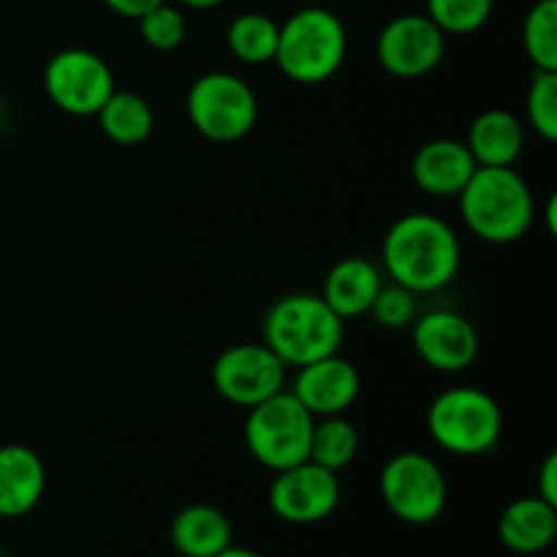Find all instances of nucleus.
<instances>
[{
	"mask_svg": "<svg viewBox=\"0 0 557 557\" xmlns=\"http://www.w3.org/2000/svg\"><path fill=\"white\" fill-rule=\"evenodd\" d=\"M381 259L386 277L419 297L455 283L462 264V245L444 218L408 212L384 234Z\"/></svg>",
	"mask_w": 557,
	"mask_h": 557,
	"instance_id": "nucleus-1",
	"label": "nucleus"
},
{
	"mask_svg": "<svg viewBox=\"0 0 557 557\" xmlns=\"http://www.w3.org/2000/svg\"><path fill=\"white\" fill-rule=\"evenodd\" d=\"M462 223L490 245H511L531 232L536 201L515 166H479L457 196Z\"/></svg>",
	"mask_w": 557,
	"mask_h": 557,
	"instance_id": "nucleus-2",
	"label": "nucleus"
},
{
	"mask_svg": "<svg viewBox=\"0 0 557 557\" xmlns=\"http://www.w3.org/2000/svg\"><path fill=\"white\" fill-rule=\"evenodd\" d=\"M264 346L286 368L324 359L341 351L346 321L324 302L321 294H286L264 315Z\"/></svg>",
	"mask_w": 557,
	"mask_h": 557,
	"instance_id": "nucleus-3",
	"label": "nucleus"
},
{
	"mask_svg": "<svg viewBox=\"0 0 557 557\" xmlns=\"http://www.w3.org/2000/svg\"><path fill=\"white\" fill-rule=\"evenodd\" d=\"M346 54L348 33L341 16L324 5H305L281 25L272 63L297 85H324L343 69Z\"/></svg>",
	"mask_w": 557,
	"mask_h": 557,
	"instance_id": "nucleus-4",
	"label": "nucleus"
},
{
	"mask_svg": "<svg viewBox=\"0 0 557 557\" xmlns=\"http://www.w3.org/2000/svg\"><path fill=\"white\" fill-rule=\"evenodd\" d=\"M430 438L457 457L490 455L504 435V411L479 386H451L428 408Z\"/></svg>",
	"mask_w": 557,
	"mask_h": 557,
	"instance_id": "nucleus-5",
	"label": "nucleus"
},
{
	"mask_svg": "<svg viewBox=\"0 0 557 557\" xmlns=\"http://www.w3.org/2000/svg\"><path fill=\"white\" fill-rule=\"evenodd\" d=\"M315 419L288 389L277 392L270 400L248 408L245 417V446L250 457L267 471L277 473L299 466L310 455V435Z\"/></svg>",
	"mask_w": 557,
	"mask_h": 557,
	"instance_id": "nucleus-6",
	"label": "nucleus"
},
{
	"mask_svg": "<svg viewBox=\"0 0 557 557\" xmlns=\"http://www.w3.org/2000/svg\"><path fill=\"white\" fill-rule=\"evenodd\" d=\"M185 112H188L190 125L205 139L232 145L256 128L259 96L243 76L228 74V71H210L188 87Z\"/></svg>",
	"mask_w": 557,
	"mask_h": 557,
	"instance_id": "nucleus-7",
	"label": "nucleus"
},
{
	"mask_svg": "<svg viewBox=\"0 0 557 557\" xmlns=\"http://www.w3.org/2000/svg\"><path fill=\"white\" fill-rule=\"evenodd\" d=\"M381 498L386 509L408 525H430L449 500L444 471L424 451H400L381 468Z\"/></svg>",
	"mask_w": 557,
	"mask_h": 557,
	"instance_id": "nucleus-8",
	"label": "nucleus"
},
{
	"mask_svg": "<svg viewBox=\"0 0 557 557\" xmlns=\"http://www.w3.org/2000/svg\"><path fill=\"white\" fill-rule=\"evenodd\" d=\"M47 98L65 114L96 117L117 87L107 60L92 49L69 47L49 58L44 69Z\"/></svg>",
	"mask_w": 557,
	"mask_h": 557,
	"instance_id": "nucleus-9",
	"label": "nucleus"
},
{
	"mask_svg": "<svg viewBox=\"0 0 557 557\" xmlns=\"http://www.w3.org/2000/svg\"><path fill=\"white\" fill-rule=\"evenodd\" d=\"M286 370L264 343H237L212 364V386L232 406L253 408L286 389Z\"/></svg>",
	"mask_w": 557,
	"mask_h": 557,
	"instance_id": "nucleus-10",
	"label": "nucleus"
},
{
	"mask_svg": "<svg viewBox=\"0 0 557 557\" xmlns=\"http://www.w3.org/2000/svg\"><path fill=\"white\" fill-rule=\"evenodd\" d=\"M446 38L428 14H397L375 38V60L397 79H419L441 65Z\"/></svg>",
	"mask_w": 557,
	"mask_h": 557,
	"instance_id": "nucleus-11",
	"label": "nucleus"
},
{
	"mask_svg": "<svg viewBox=\"0 0 557 557\" xmlns=\"http://www.w3.org/2000/svg\"><path fill=\"white\" fill-rule=\"evenodd\" d=\"M341 506L337 473L305 460L277 471L270 484V509L292 525H313L335 515Z\"/></svg>",
	"mask_w": 557,
	"mask_h": 557,
	"instance_id": "nucleus-12",
	"label": "nucleus"
},
{
	"mask_svg": "<svg viewBox=\"0 0 557 557\" xmlns=\"http://www.w3.org/2000/svg\"><path fill=\"white\" fill-rule=\"evenodd\" d=\"M411 341L419 359L438 373H462L479 359V332L455 310H430L413 319Z\"/></svg>",
	"mask_w": 557,
	"mask_h": 557,
	"instance_id": "nucleus-13",
	"label": "nucleus"
},
{
	"mask_svg": "<svg viewBox=\"0 0 557 557\" xmlns=\"http://www.w3.org/2000/svg\"><path fill=\"white\" fill-rule=\"evenodd\" d=\"M362 392L359 370L341 354H330L324 359L297 368L292 395L308 408L313 419L341 417L357 403Z\"/></svg>",
	"mask_w": 557,
	"mask_h": 557,
	"instance_id": "nucleus-14",
	"label": "nucleus"
},
{
	"mask_svg": "<svg viewBox=\"0 0 557 557\" xmlns=\"http://www.w3.org/2000/svg\"><path fill=\"white\" fill-rule=\"evenodd\" d=\"M476 169L466 141L433 139L424 141L413 156L411 177L422 194L435 196V199H451V196L457 199Z\"/></svg>",
	"mask_w": 557,
	"mask_h": 557,
	"instance_id": "nucleus-15",
	"label": "nucleus"
},
{
	"mask_svg": "<svg viewBox=\"0 0 557 557\" xmlns=\"http://www.w3.org/2000/svg\"><path fill=\"white\" fill-rule=\"evenodd\" d=\"M47 490L44 460L25 444L0 446V517L20 520L30 515Z\"/></svg>",
	"mask_w": 557,
	"mask_h": 557,
	"instance_id": "nucleus-16",
	"label": "nucleus"
},
{
	"mask_svg": "<svg viewBox=\"0 0 557 557\" xmlns=\"http://www.w3.org/2000/svg\"><path fill=\"white\" fill-rule=\"evenodd\" d=\"M381 286H384V275L373 261L362 256H348L326 272L321 297L343 321H348L370 313V305Z\"/></svg>",
	"mask_w": 557,
	"mask_h": 557,
	"instance_id": "nucleus-17",
	"label": "nucleus"
},
{
	"mask_svg": "<svg viewBox=\"0 0 557 557\" xmlns=\"http://www.w3.org/2000/svg\"><path fill=\"white\" fill-rule=\"evenodd\" d=\"M466 145L476 166H515L525 150V123L509 109H487L471 123Z\"/></svg>",
	"mask_w": 557,
	"mask_h": 557,
	"instance_id": "nucleus-18",
	"label": "nucleus"
},
{
	"mask_svg": "<svg viewBox=\"0 0 557 557\" xmlns=\"http://www.w3.org/2000/svg\"><path fill=\"white\" fill-rule=\"evenodd\" d=\"M500 542L517 555H539L557 539V506L539 495L511 500L500 515Z\"/></svg>",
	"mask_w": 557,
	"mask_h": 557,
	"instance_id": "nucleus-19",
	"label": "nucleus"
},
{
	"mask_svg": "<svg viewBox=\"0 0 557 557\" xmlns=\"http://www.w3.org/2000/svg\"><path fill=\"white\" fill-rule=\"evenodd\" d=\"M172 547L183 557H215L234 544V528L218 506H185L169 528Z\"/></svg>",
	"mask_w": 557,
	"mask_h": 557,
	"instance_id": "nucleus-20",
	"label": "nucleus"
},
{
	"mask_svg": "<svg viewBox=\"0 0 557 557\" xmlns=\"http://www.w3.org/2000/svg\"><path fill=\"white\" fill-rule=\"evenodd\" d=\"M103 136L120 147H136L150 139L156 128V114L145 96L134 90H114L101 112L96 114Z\"/></svg>",
	"mask_w": 557,
	"mask_h": 557,
	"instance_id": "nucleus-21",
	"label": "nucleus"
},
{
	"mask_svg": "<svg viewBox=\"0 0 557 557\" xmlns=\"http://www.w3.org/2000/svg\"><path fill=\"white\" fill-rule=\"evenodd\" d=\"M277 33H281V25L272 16L261 14V11H245V14L234 16L228 25L226 47L239 63L267 65L275 60Z\"/></svg>",
	"mask_w": 557,
	"mask_h": 557,
	"instance_id": "nucleus-22",
	"label": "nucleus"
},
{
	"mask_svg": "<svg viewBox=\"0 0 557 557\" xmlns=\"http://www.w3.org/2000/svg\"><path fill=\"white\" fill-rule=\"evenodd\" d=\"M357 451L359 430L351 419H346V413L315 419L313 435H310V462H315V466L326 468L332 473H341L343 468L351 466Z\"/></svg>",
	"mask_w": 557,
	"mask_h": 557,
	"instance_id": "nucleus-23",
	"label": "nucleus"
},
{
	"mask_svg": "<svg viewBox=\"0 0 557 557\" xmlns=\"http://www.w3.org/2000/svg\"><path fill=\"white\" fill-rule=\"evenodd\" d=\"M522 49L533 71H557V0H536L522 22Z\"/></svg>",
	"mask_w": 557,
	"mask_h": 557,
	"instance_id": "nucleus-24",
	"label": "nucleus"
},
{
	"mask_svg": "<svg viewBox=\"0 0 557 557\" xmlns=\"http://www.w3.org/2000/svg\"><path fill=\"white\" fill-rule=\"evenodd\" d=\"M495 0H428L424 14L446 33V36H471L490 22Z\"/></svg>",
	"mask_w": 557,
	"mask_h": 557,
	"instance_id": "nucleus-25",
	"label": "nucleus"
},
{
	"mask_svg": "<svg viewBox=\"0 0 557 557\" xmlns=\"http://www.w3.org/2000/svg\"><path fill=\"white\" fill-rule=\"evenodd\" d=\"M136 22H139L141 41L156 52H174L188 38V20H185L183 9L172 5L169 0L158 3Z\"/></svg>",
	"mask_w": 557,
	"mask_h": 557,
	"instance_id": "nucleus-26",
	"label": "nucleus"
},
{
	"mask_svg": "<svg viewBox=\"0 0 557 557\" xmlns=\"http://www.w3.org/2000/svg\"><path fill=\"white\" fill-rule=\"evenodd\" d=\"M525 117L528 125L553 145L557 139V71H533L525 96Z\"/></svg>",
	"mask_w": 557,
	"mask_h": 557,
	"instance_id": "nucleus-27",
	"label": "nucleus"
},
{
	"mask_svg": "<svg viewBox=\"0 0 557 557\" xmlns=\"http://www.w3.org/2000/svg\"><path fill=\"white\" fill-rule=\"evenodd\" d=\"M373 321L384 330H406L413 324V319L419 315L417 294L408 292V288L397 286V283H384L381 292L375 294L373 305H370V313Z\"/></svg>",
	"mask_w": 557,
	"mask_h": 557,
	"instance_id": "nucleus-28",
	"label": "nucleus"
},
{
	"mask_svg": "<svg viewBox=\"0 0 557 557\" xmlns=\"http://www.w3.org/2000/svg\"><path fill=\"white\" fill-rule=\"evenodd\" d=\"M536 495H539V498L547 500V504L557 506V455H555V451H549L547 460L542 462V471H539Z\"/></svg>",
	"mask_w": 557,
	"mask_h": 557,
	"instance_id": "nucleus-29",
	"label": "nucleus"
},
{
	"mask_svg": "<svg viewBox=\"0 0 557 557\" xmlns=\"http://www.w3.org/2000/svg\"><path fill=\"white\" fill-rule=\"evenodd\" d=\"M109 11H114L117 16H125V20H139L141 14H147L150 9H156L163 0H101Z\"/></svg>",
	"mask_w": 557,
	"mask_h": 557,
	"instance_id": "nucleus-30",
	"label": "nucleus"
},
{
	"mask_svg": "<svg viewBox=\"0 0 557 557\" xmlns=\"http://www.w3.org/2000/svg\"><path fill=\"white\" fill-rule=\"evenodd\" d=\"M228 3V0H180V5H185V9H194V11H210V9H218V5Z\"/></svg>",
	"mask_w": 557,
	"mask_h": 557,
	"instance_id": "nucleus-31",
	"label": "nucleus"
},
{
	"mask_svg": "<svg viewBox=\"0 0 557 557\" xmlns=\"http://www.w3.org/2000/svg\"><path fill=\"white\" fill-rule=\"evenodd\" d=\"M215 557H261L259 553H253V549H245V547H228V549H223L221 555H215Z\"/></svg>",
	"mask_w": 557,
	"mask_h": 557,
	"instance_id": "nucleus-32",
	"label": "nucleus"
}]
</instances>
